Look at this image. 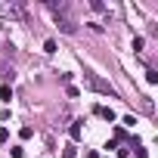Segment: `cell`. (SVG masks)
I'll use <instances>...</instances> for the list:
<instances>
[{
  "label": "cell",
  "instance_id": "6da1fadb",
  "mask_svg": "<svg viewBox=\"0 0 158 158\" xmlns=\"http://www.w3.org/2000/svg\"><path fill=\"white\" fill-rule=\"evenodd\" d=\"M0 16H6V19H22V6H19V3H3V0H0Z\"/></svg>",
  "mask_w": 158,
  "mask_h": 158
},
{
  "label": "cell",
  "instance_id": "7a4b0ae2",
  "mask_svg": "<svg viewBox=\"0 0 158 158\" xmlns=\"http://www.w3.org/2000/svg\"><path fill=\"white\" fill-rule=\"evenodd\" d=\"M87 84H90V87H96L99 93H109V96H115V90H112V87H109L106 81H99L96 74H87Z\"/></svg>",
  "mask_w": 158,
  "mask_h": 158
},
{
  "label": "cell",
  "instance_id": "3957f363",
  "mask_svg": "<svg viewBox=\"0 0 158 158\" xmlns=\"http://www.w3.org/2000/svg\"><path fill=\"white\" fill-rule=\"evenodd\" d=\"M96 115H102L106 121H115V112H112V109H106V106H99V109H96Z\"/></svg>",
  "mask_w": 158,
  "mask_h": 158
},
{
  "label": "cell",
  "instance_id": "277c9868",
  "mask_svg": "<svg viewBox=\"0 0 158 158\" xmlns=\"http://www.w3.org/2000/svg\"><path fill=\"white\" fill-rule=\"evenodd\" d=\"M68 133H71V139H81V121H74V124L68 127Z\"/></svg>",
  "mask_w": 158,
  "mask_h": 158
},
{
  "label": "cell",
  "instance_id": "5b68a950",
  "mask_svg": "<svg viewBox=\"0 0 158 158\" xmlns=\"http://www.w3.org/2000/svg\"><path fill=\"white\" fill-rule=\"evenodd\" d=\"M59 28H62V31H65V34H74V25H71V22H68V19H59Z\"/></svg>",
  "mask_w": 158,
  "mask_h": 158
},
{
  "label": "cell",
  "instance_id": "8992f818",
  "mask_svg": "<svg viewBox=\"0 0 158 158\" xmlns=\"http://www.w3.org/2000/svg\"><path fill=\"white\" fill-rule=\"evenodd\" d=\"M146 81H149V84H158V71H155V68L146 71Z\"/></svg>",
  "mask_w": 158,
  "mask_h": 158
},
{
  "label": "cell",
  "instance_id": "52a82bcc",
  "mask_svg": "<svg viewBox=\"0 0 158 158\" xmlns=\"http://www.w3.org/2000/svg\"><path fill=\"white\" fill-rule=\"evenodd\" d=\"M10 139V133H6V127H0V143H6Z\"/></svg>",
  "mask_w": 158,
  "mask_h": 158
},
{
  "label": "cell",
  "instance_id": "ba28073f",
  "mask_svg": "<svg viewBox=\"0 0 158 158\" xmlns=\"http://www.w3.org/2000/svg\"><path fill=\"white\" fill-rule=\"evenodd\" d=\"M65 158H74V146H68V149H65Z\"/></svg>",
  "mask_w": 158,
  "mask_h": 158
}]
</instances>
